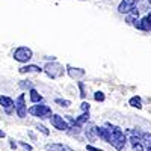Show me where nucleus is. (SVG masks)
Instances as JSON below:
<instances>
[{
    "label": "nucleus",
    "mask_w": 151,
    "mask_h": 151,
    "mask_svg": "<svg viewBox=\"0 0 151 151\" xmlns=\"http://www.w3.org/2000/svg\"><path fill=\"white\" fill-rule=\"evenodd\" d=\"M107 127L110 129L112 132V139H110V145L115 148L116 151H122L125 148V142H127V139H125V134L124 132L118 127V125H112V124H106Z\"/></svg>",
    "instance_id": "obj_1"
},
{
    "label": "nucleus",
    "mask_w": 151,
    "mask_h": 151,
    "mask_svg": "<svg viewBox=\"0 0 151 151\" xmlns=\"http://www.w3.org/2000/svg\"><path fill=\"white\" fill-rule=\"evenodd\" d=\"M65 71L67 70L64 68V65L58 64V62H48V64H45V67H44V73L50 79H59L65 74Z\"/></svg>",
    "instance_id": "obj_2"
},
{
    "label": "nucleus",
    "mask_w": 151,
    "mask_h": 151,
    "mask_svg": "<svg viewBox=\"0 0 151 151\" xmlns=\"http://www.w3.org/2000/svg\"><path fill=\"white\" fill-rule=\"evenodd\" d=\"M27 113L36 116V118H47L52 115V109L47 104H41V103H35V106L27 109Z\"/></svg>",
    "instance_id": "obj_3"
},
{
    "label": "nucleus",
    "mask_w": 151,
    "mask_h": 151,
    "mask_svg": "<svg viewBox=\"0 0 151 151\" xmlns=\"http://www.w3.org/2000/svg\"><path fill=\"white\" fill-rule=\"evenodd\" d=\"M33 58V52L29 48V47H18L15 48V52H14V59L17 62H21V64H24V62H27Z\"/></svg>",
    "instance_id": "obj_4"
},
{
    "label": "nucleus",
    "mask_w": 151,
    "mask_h": 151,
    "mask_svg": "<svg viewBox=\"0 0 151 151\" xmlns=\"http://www.w3.org/2000/svg\"><path fill=\"white\" fill-rule=\"evenodd\" d=\"M15 112L18 118H24L27 115V106H26V95L24 94H20L17 98H15Z\"/></svg>",
    "instance_id": "obj_5"
},
{
    "label": "nucleus",
    "mask_w": 151,
    "mask_h": 151,
    "mask_svg": "<svg viewBox=\"0 0 151 151\" xmlns=\"http://www.w3.org/2000/svg\"><path fill=\"white\" fill-rule=\"evenodd\" d=\"M50 122H52V125H53L56 130H60V132H68L70 130L68 122L62 116L56 115V113H52V115H50Z\"/></svg>",
    "instance_id": "obj_6"
},
{
    "label": "nucleus",
    "mask_w": 151,
    "mask_h": 151,
    "mask_svg": "<svg viewBox=\"0 0 151 151\" xmlns=\"http://www.w3.org/2000/svg\"><path fill=\"white\" fill-rule=\"evenodd\" d=\"M139 3V0H121V3L118 6V12L119 14H130V12L136 8V5Z\"/></svg>",
    "instance_id": "obj_7"
},
{
    "label": "nucleus",
    "mask_w": 151,
    "mask_h": 151,
    "mask_svg": "<svg viewBox=\"0 0 151 151\" xmlns=\"http://www.w3.org/2000/svg\"><path fill=\"white\" fill-rule=\"evenodd\" d=\"M0 106L5 109V112L8 113V115H11L12 110L15 109V101L12 98H9V97H6V95L2 94V95H0Z\"/></svg>",
    "instance_id": "obj_8"
},
{
    "label": "nucleus",
    "mask_w": 151,
    "mask_h": 151,
    "mask_svg": "<svg viewBox=\"0 0 151 151\" xmlns=\"http://www.w3.org/2000/svg\"><path fill=\"white\" fill-rule=\"evenodd\" d=\"M67 73H68V76H70L71 79H76V80L82 79L83 76L86 74V71L83 68H74L71 65H67Z\"/></svg>",
    "instance_id": "obj_9"
},
{
    "label": "nucleus",
    "mask_w": 151,
    "mask_h": 151,
    "mask_svg": "<svg viewBox=\"0 0 151 151\" xmlns=\"http://www.w3.org/2000/svg\"><path fill=\"white\" fill-rule=\"evenodd\" d=\"M97 134H98V137H101V139L104 141V142H107V144H110V139H112V132H110V129L107 127H98L97 125Z\"/></svg>",
    "instance_id": "obj_10"
},
{
    "label": "nucleus",
    "mask_w": 151,
    "mask_h": 151,
    "mask_svg": "<svg viewBox=\"0 0 151 151\" xmlns=\"http://www.w3.org/2000/svg\"><path fill=\"white\" fill-rule=\"evenodd\" d=\"M68 118V121L71 122V124H76V125H79V127H82L83 124H86L88 121H89V112H83L82 115L79 116V118H71V116H67Z\"/></svg>",
    "instance_id": "obj_11"
},
{
    "label": "nucleus",
    "mask_w": 151,
    "mask_h": 151,
    "mask_svg": "<svg viewBox=\"0 0 151 151\" xmlns=\"http://www.w3.org/2000/svg\"><path fill=\"white\" fill-rule=\"evenodd\" d=\"M142 137L141 136H137V134H132V137H130V142H132V148H133V151H145V148H144V145H142Z\"/></svg>",
    "instance_id": "obj_12"
},
{
    "label": "nucleus",
    "mask_w": 151,
    "mask_h": 151,
    "mask_svg": "<svg viewBox=\"0 0 151 151\" xmlns=\"http://www.w3.org/2000/svg\"><path fill=\"white\" fill-rule=\"evenodd\" d=\"M45 150H47V151H73L70 147H67V145H64V144H59V142L47 144V145H45Z\"/></svg>",
    "instance_id": "obj_13"
},
{
    "label": "nucleus",
    "mask_w": 151,
    "mask_h": 151,
    "mask_svg": "<svg viewBox=\"0 0 151 151\" xmlns=\"http://www.w3.org/2000/svg\"><path fill=\"white\" fill-rule=\"evenodd\" d=\"M44 70L41 68V67H38V65H24V67H21L20 70H18V73L20 74H26V73H36V74H40V73H42Z\"/></svg>",
    "instance_id": "obj_14"
},
{
    "label": "nucleus",
    "mask_w": 151,
    "mask_h": 151,
    "mask_svg": "<svg viewBox=\"0 0 151 151\" xmlns=\"http://www.w3.org/2000/svg\"><path fill=\"white\" fill-rule=\"evenodd\" d=\"M95 127H97V125H91L89 129H86V130H85L86 137H88V139H89L91 142H94L97 137H98V134H97V129H95Z\"/></svg>",
    "instance_id": "obj_15"
},
{
    "label": "nucleus",
    "mask_w": 151,
    "mask_h": 151,
    "mask_svg": "<svg viewBox=\"0 0 151 151\" xmlns=\"http://www.w3.org/2000/svg\"><path fill=\"white\" fill-rule=\"evenodd\" d=\"M141 24H142V30L144 32H151V12H150V14H147L141 20Z\"/></svg>",
    "instance_id": "obj_16"
},
{
    "label": "nucleus",
    "mask_w": 151,
    "mask_h": 151,
    "mask_svg": "<svg viewBox=\"0 0 151 151\" xmlns=\"http://www.w3.org/2000/svg\"><path fill=\"white\" fill-rule=\"evenodd\" d=\"M29 94H30V101L35 104V103H41L42 101V95L38 92L35 88H32V89L29 91Z\"/></svg>",
    "instance_id": "obj_17"
},
{
    "label": "nucleus",
    "mask_w": 151,
    "mask_h": 151,
    "mask_svg": "<svg viewBox=\"0 0 151 151\" xmlns=\"http://www.w3.org/2000/svg\"><path fill=\"white\" fill-rule=\"evenodd\" d=\"M129 104L132 107H136V109H142V100H141L139 95H134V97H132L129 100Z\"/></svg>",
    "instance_id": "obj_18"
},
{
    "label": "nucleus",
    "mask_w": 151,
    "mask_h": 151,
    "mask_svg": "<svg viewBox=\"0 0 151 151\" xmlns=\"http://www.w3.org/2000/svg\"><path fill=\"white\" fill-rule=\"evenodd\" d=\"M18 86L21 88V89H32V88H33V85H32L30 80H21L18 83Z\"/></svg>",
    "instance_id": "obj_19"
},
{
    "label": "nucleus",
    "mask_w": 151,
    "mask_h": 151,
    "mask_svg": "<svg viewBox=\"0 0 151 151\" xmlns=\"http://www.w3.org/2000/svg\"><path fill=\"white\" fill-rule=\"evenodd\" d=\"M55 103L59 104V106H62V107H70V106H71V101H70V100H62V98H56Z\"/></svg>",
    "instance_id": "obj_20"
},
{
    "label": "nucleus",
    "mask_w": 151,
    "mask_h": 151,
    "mask_svg": "<svg viewBox=\"0 0 151 151\" xmlns=\"http://www.w3.org/2000/svg\"><path fill=\"white\" fill-rule=\"evenodd\" d=\"M94 100H95V101L101 103V101H104V100H106V95H104L101 91H97V92L94 94Z\"/></svg>",
    "instance_id": "obj_21"
},
{
    "label": "nucleus",
    "mask_w": 151,
    "mask_h": 151,
    "mask_svg": "<svg viewBox=\"0 0 151 151\" xmlns=\"http://www.w3.org/2000/svg\"><path fill=\"white\" fill-rule=\"evenodd\" d=\"M142 141L147 144V147H151V133H142Z\"/></svg>",
    "instance_id": "obj_22"
},
{
    "label": "nucleus",
    "mask_w": 151,
    "mask_h": 151,
    "mask_svg": "<svg viewBox=\"0 0 151 151\" xmlns=\"http://www.w3.org/2000/svg\"><path fill=\"white\" fill-rule=\"evenodd\" d=\"M36 129L40 130V132H41V133H42L44 136H48V134H50L48 129H47V127H44V125H41V124H38V125H36Z\"/></svg>",
    "instance_id": "obj_23"
},
{
    "label": "nucleus",
    "mask_w": 151,
    "mask_h": 151,
    "mask_svg": "<svg viewBox=\"0 0 151 151\" xmlns=\"http://www.w3.org/2000/svg\"><path fill=\"white\" fill-rule=\"evenodd\" d=\"M79 89H80V97L85 98L86 97V91H85V83L83 82H79Z\"/></svg>",
    "instance_id": "obj_24"
},
{
    "label": "nucleus",
    "mask_w": 151,
    "mask_h": 151,
    "mask_svg": "<svg viewBox=\"0 0 151 151\" xmlns=\"http://www.w3.org/2000/svg\"><path fill=\"white\" fill-rule=\"evenodd\" d=\"M80 109H82L83 112H89V109H91V104H89V103H86V101H83V103L80 104Z\"/></svg>",
    "instance_id": "obj_25"
},
{
    "label": "nucleus",
    "mask_w": 151,
    "mask_h": 151,
    "mask_svg": "<svg viewBox=\"0 0 151 151\" xmlns=\"http://www.w3.org/2000/svg\"><path fill=\"white\" fill-rule=\"evenodd\" d=\"M86 150L88 151H104V150H100V148H97L94 145H86Z\"/></svg>",
    "instance_id": "obj_26"
},
{
    "label": "nucleus",
    "mask_w": 151,
    "mask_h": 151,
    "mask_svg": "<svg viewBox=\"0 0 151 151\" xmlns=\"http://www.w3.org/2000/svg\"><path fill=\"white\" fill-rule=\"evenodd\" d=\"M20 144H21V147L26 150V151H32V147H30L29 144H26V142H20Z\"/></svg>",
    "instance_id": "obj_27"
},
{
    "label": "nucleus",
    "mask_w": 151,
    "mask_h": 151,
    "mask_svg": "<svg viewBox=\"0 0 151 151\" xmlns=\"http://www.w3.org/2000/svg\"><path fill=\"white\" fill-rule=\"evenodd\" d=\"M11 148H17V144L14 142V139H11Z\"/></svg>",
    "instance_id": "obj_28"
},
{
    "label": "nucleus",
    "mask_w": 151,
    "mask_h": 151,
    "mask_svg": "<svg viewBox=\"0 0 151 151\" xmlns=\"http://www.w3.org/2000/svg\"><path fill=\"white\" fill-rule=\"evenodd\" d=\"M6 134H5V132H2V130H0V137H5Z\"/></svg>",
    "instance_id": "obj_29"
},
{
    "label": "nucleus",
    "mask_w": 151,
    "mask_h": 151,
    "mask_svg": "<svg viewBox=\"0 0 151 151\" xmlns=\"http://www.w3.org/2000/svg\"><path fill=\"white\" fill-rule=\"evenodd\" d=\"M147 151H151V147H147Z\"/></svg>",
    "instance_id": "obj_30"
},
{
    "label": "nucleus",
    "mask_w": 151,
    "mask_h": 151,
    "mask_svg": "<svg viewBox=\"0 0 151 151\" xmlns=\"http://www.w3.org/2000/svg\"><path fill=\"white\" fill-rule=\"evenodd\" d=\"M148 3H150V5H151V0H148Z\"/></svg>",
    "instance_id": "obj_31"
}]
</instances>
